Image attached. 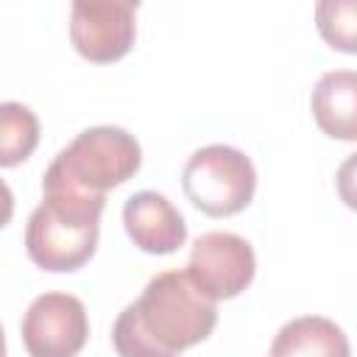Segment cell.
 I'll list each match as a JSON object with an SVG mask.
<instances>
[{
  "label": "cell",
  "instance_id": "1",
  "mask_svg": "<svg viewBox=\"0 0 357 357\" xmlns=\"http://www.w3.org/2000/svg\"><path fill=\"white\" fill-rule=\"evenodd\" d=\"M215 324V301L192 284L187 271H162L117 315L112 343L120 357H178L206 340Z\"/></svg>",
  "mask_w": 357,
  "mask_h": 357
},
{
  "label": "cell",
  "instance_id": "2",
  "mask_svg": "<svg viewBox=\"0 0 357 357\" xmlns=\"http://www.w3.org/2000/svg\"><path fill=\"white\" fill-rule=\"evenodd\" d=\"M42 204L25 226V251L45 271H78L95 254L106 195L42 184Z\"/></svg>",
  "mask_w": 357,
  "mask_h": 357
},
{
  "label": "cell",
  "instance_id": "3",
  "mask_svg": "<svg viewBox=\"0 0 357 357\" xmlns=\"http://www.w3.org/2000/svg\"><path fill=\"white\" fill-rule=\"evenodd\" d=\"M142 165V148L120 126H95L81 131L50 162L42 184H61L89 195L128 181Z\"/></svg>",
  "mask_w": 357,
  "mask_h": 357
},
{
  "label": "cell",
  "instance_id": "4",
  "mask_svg": "<svg viewBox=\"0 0 357 357\" xmlns=\"http://www.w3.org/2000/svg\"><path fill=\"white\" fill-rule=\"evenodd\" d=\"M187 201L209 218H226L245 209L257 190L254 162L231 145H206L195 151L181 173Z\"/></svg>",
  "mask_w": 357,
  "mask_h": 357
},
{
  "label": "cell",
  "instance_id": "5",
  "mask_svg": "<svg viewBox=\"0 0 357 357\" xmlns=\"http://www.w3.org/2000/svg\"><path fill=\"white\" fill-rule=\"evenodd\" d=\"M257 273V257L245 237L231 231H206L192 243L187 276L212 301L234 298Z\"/></svg>",
  "mask_w": 357,
  "mask_h": 357
},
{
  "label": "cell",
  "instance_id": "6",
  "mask_svg": "<svg viewBox=\"0 0 357 357\" xmlns=\"http://www.w3.org/2000/svg\"><path fill=\"white\" fill-rule=\"evenodd\" d=\"M86 337L84 301L70 293H42L22 315V346L31 357H75Z\"/></svg>",
  "mask_w": 357,
  "mask_h": 357
},
{
  "label": "cell",
  "instance_id": "7",
  "mask_svg": "<svg viewBox=\"0 0 357 357\" xmlns=\"http://www.w3.org/2000/svg\"><path fill=\"white\" fill-rule=\"evenodd\" d=\"M137 36V3L128 0H75L70 11V39L75 50L109 64L123 59Z\"/></svg>",
  "mask_w": 357,
  "mask_h": 357
},
{
  "label": "cell",
  "instance_id": "8",
  "mask_svg": "<svg viewBox=\"0 0 357 357\" xmlns=\"http://www.w3.org/2000/svg\"><path fill=\"white\" fill-rule=\"evenodd\" d=\"M123 223L134 245L148 254H173L187 240L181 212L156 190L134 192L123 206Z\"/></svg>",
  "mask_w": 357,
  "mask_h": 357
},
{
  "label": "cell",
  "instance_id": "9",
  "mask_svg": "<svg viewBox=\"0 0 357 357\" xmlns=\"http://www.w3.org/2000/svg\"><path fill=\"white\" fill-rule=\"evenodd\" d=\"M318 128L343 142L357 139V70L324 73L310 98Z\"/></svg>",
  "mask_w": 357,
  "mask_h": 357
},
{
  "label": "cell",
  "instance_id": "10",
  "mask_svg": "<svg viewBox=\"0 0 357 357\" xmlns=\"http://www.w3.org/2000/svg\"><path fill=\"white\" fill-rule=\"evenodd\" d=\"M271 357H351L346 332L324 315L287 321L271 346Z\"/></svg>",
  "mask_w": 357,
  "mask_h": 357
},
{
  "label": "cell",
  "instance_id": "11",
  "mask_svg": "<svg viewBox=\"0 0 357 357\" xmlns=\"http://www.w3.org/2000/svg\"><path fill=\"white\" fill-rule=\"evenodd\" d=\"M36 142H39L36 114L17 100H6L0 106V165L11 167L28 159Z\"/></svg>",
  "mask_w": 357,
  "mask_h": 357
},
{
  "label": "cell",
  "instance_id": "12",
  "mask_svg": "<svg viewBox=\"0 0 357 357\" xmlns=\"http://www.w3.org/2000/svg\"><path fill=\"white\" fill-rule=\"evenodd\" d=\"M315 25L326 45L343 53H357V0H321Z\"/></svg>",
  "mask_w": 357,
  "mask_h": 357
},
{
  "label": "cell",
  "instance_id": "13",
  "mask_svg": "<svg viewBox=\"0 0 357 357\" xmlns=\"http://www.w3.org/2000/svg\"><path fill=\"white\" fill-rule=\"evenodd\" d=\"M335 184H337L340 201H343L349 209L357 212V153H351L349 159H343V165L337 167Z\"/></svg>",
  "mask_w": 357,
  "mask_h": 357
}]
</instances>
